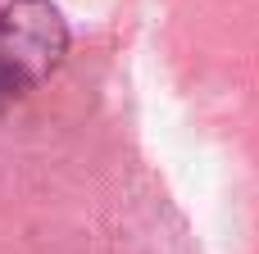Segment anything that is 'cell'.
<instances>
[{
	"instance_id": "6da1fadb",
	"label": "cell",
	"mask_w": 259,
	"mask_h": 254,
	"mask_svg": "<svg viewBox=\"0 0 259 254\" xmlns=\"http://www.w3.org/2000/svg\"><path fill=\"white\" fill-rule=\"evenodd\" d=\"M68 55V23L50 0L0 5V105L36 91Z\"/></svg>"
},
{
	"instance_id": "7a4b0ae2",
	"label": "cell",
	"mask_w": 259,
	"mask_h": 254,
	"mask_svg": "<svg viewBox=\"0 0 259 254\" xmlns=\"http://www.w3.org/2000/svg\"><path fill=\"white\" fill-rule=\"evenodd\" d=\"M0 114H5V105H0Z\"/></svg>"
}]
</instances>
